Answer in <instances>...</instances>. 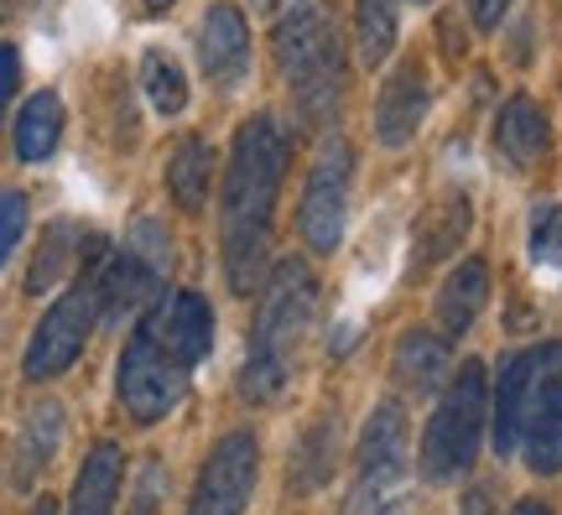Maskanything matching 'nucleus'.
I'll return each mask as SVG.
<instances>
[{
  "mask_svg": "<svg viewBox=\"0 0 562 515\" xmlns=\"http://www.w3.org/2000/svg\"><path fill=\"white\" fill-rule=\"evenodd\" d=\"M286 178V136L271 115H250L235 131L229 172H224V277L229 292H256L266 266V229Z\"/></svg>",
  "mask_w": 562,
  "mask_h": 515,
  "instance_id": "obj_1",
  "label": "nucleus"
},
{
  "mask_svg": "<svg viewBox=\"0 0 562 515\" xmlns=\"http://www.w3.org/2000/svg\"><path fill=\"white\" fill-rule=\"evenodd\" d=\"M313 307H318V281L302 260H281L266 277V298L250 328V359L240 370L245 401H277L286 391V380L297 370V349L307 328H313Z\"/></svg>",
  "mask_w": 562,
  "mask_h": 515,
  "instance_id": "obj_2",
  "label": "nucleus"
},
{
  "mask_svg": "<svg viewBox=\"0 0 562 515\" xmlns=\"http://www.w3.org/2000/svg\"><path fill=\"white\" fill-rule=\"evenodd\" d=\"M271 47H277V63L292 94H297V110L307 125H318L339 110L344 94V53L339 37H334V21L323 5L313 0H292L277 16V32H271Z\"/></svg>",
  "mask_w": 562,
  "mask_h": 515,
  "instance_id": "obj_3",
  "label": "nucleus"
},
{
  "mask_svg": "<svg viewBox=\"0 0 562 515\" xmlns=\"http://www.w3.org/2000/svg\"><path fill=\"white\" fill-rule=\"evenodd\" d=\"M484 406H490V380L484 365H463L459 376L448 380L438 412L422 433V479L448 484L463 479L480 458V437H484Z\"/></svg>",
  "mask_w": 562,
  "mask_h": 515,
  "instance_id": "obj_4",
  "label": "nucleus"
},
{
  "mask_svg": "<svg viewBox=\"0 0 562 515\" xmlns=\"http://www.w3.org/2000/svg\"><path fill=\"white\" fill-rule=\"evenodd\" d=\"M412 469H406V416L402 406H375L360 433V474L349 484L344 515H406Z\"/></svg>",
  "mask_w": 562,
  "mask_h": 515,
  "instance_id": "obj_5",
  "label": "nucleus"
},
{
  "mask_svg": "<svg viewBox=\"0 0 562 515\" xmlns=\"http://www.w3.org/2000/svg\"><path fill=\"white\" fill-rule=\"evenodd\" d=\"M167 266H172V245L161 235V224L157 219H140L121 250L104 260V266H94V292H100L104 323L146 313L157 302L161 281H167Z\"/></svg>",
  "mask_w": 562,
  "mask_h": 515,
  "instance_id": "obj_6",
  "label": "nucleus"
},
{
  "mask_svg": "<svg viewBox=\"0 0 562 515\" xmlns=\"http://www.w3.org/2000/svg\"><path fill=\"white\" fill-rule=\"evenodd\" d=\"M182 391H188V370L161 349V334H157V323H151V313H140L136 334L125 338V355H121L125 412L136 416L140 427H151V422H161V416L178 406Z\"/></svg>",
  "mask_w": 562,
  "mask_h": 515,
  "instance_id": "obj_7",
  "label": "nucleus"
},
{
  "mask_svg": "<svg viewBox=\"0 0 562 515\" xmlns=\"http://www.w3.org/2000/svg\"><path fill=\"white\" fill-rule=\"evenodd\" d=\"M94 266L100 260H89L83 266V281L68 292V298H58L47 313H42L37 334H32V344H26V359H21V370H26V380H53L63 376L74 359L83 355V344H89V334H94V323H100V292H94Z\"/></svg>",
  "mask_w": 562,
  "mask_h": 515,
  "instance_id": "obj_8",
  "label": "nucleus"
},
{
  "mask_svg": "<svg viewBox=\"0 0 562 515\" xmlns=\"http://www.w3.org/2000/svg\"><path fill=\"white\" fill-rule=\"evenodd\" d=\"M349 182H355V146L349 141H323L297 203V229L307 250H318V256L339 250L344 219H349Z\"/></svg>",
  "mask_w": 562,
  "mask_h": 515,
  "instance_id": "obj_9",
  "label": "nucleus"
},
{
  "mask_svg": "<svg viewBox=\"0 0 562 515\" xmlns=\"http://www.w3.org/2000/svg\"><path fill=\"white\" fill-rule=\"evenodd\" d=\"M256 474H261V448H256V437L224 433L220 443H214V454L203 458L193 500H188V515H245L250 490H256Z\"/></svg>",
  "mask_w": 562,
  "mask_h": 515,
  "instance_id": "obj_10",
  "label": "nucleus"
},
{
  "mask_svg": "<svg viewBox=\"0 0 562 515\" xmlns=\"http://www.w3.org/2000/svg\"><path fill=\"white\" fill-rule=\"evenodd\" d=\"M521 443L526 463L537 474H558L562 469V344H547V365L537 385H531V401H526Z\"/></svg>",
  "mask_w": 562,
  "mask_h": 515,
  "instance_id": "obj_11",
  "label": "nucleus"
},
{
  "mask_svg": "<svg viewBox=\"0 0 562 515\" xmlns=\"http://www.w3.org/2000/svg\"><path fill=\"white\" fill-rule=\"evenodd\" d=\"M199 63L203 79L220 89H235L250 74V21L240 5H209L199 26Z\"/></svg>",
  "mask_w": 562,
  "mask_h": 515,
  "instance_id": "obj_12",
  "label": "nucleus"
},
{
  "mask_svg": "<svg viewBox=\"0 0 562 515\" xmlns=\"http://www.w3.org/2000/svg\"><path fill=\"white\" fill-rule=\"evenodd\" d=\"M151 323H157V334H161V349L178 359L188 376L214 349V313H209V298H199V292H178V298H167L161 307H151Z\"/></svg>",
  "mask_w": 562,
  "mask_h": 515,
  "instance_id": "obj_13",
  "label": "nucleus"
},
{
  "mask_svg": "<svg viewBox=\"0 0 562 515\" xmlns=\"http://www.w3.org/2000/svg\"><path fill=\"white\" fill-rule=\"evenodd\" d=\"M100 250H104L100 235H89V229H83V224H74V219H58V224L42 235L37 256H32L26 292H32V298H42V292H47V287H58L68 271H83L89 260H100Z\"/></svg>",
  "mask_w": 562,
  "mask_h": 515,
  "instance_id": "obj_14",
  "label": "nucleus"
},
{
  "mask_svg": "<svg viewBox=\"0 0 562 515\" xmlns=\"http://www.w3.org/2000/svg\"><path fill=\"white\" fill-rule=\"evenodd\" d=\"M427 104H432L427 74H422L417 63L396 68L381 89V104H375V136H381V146H406V141L417 136V125L427 120Z\"/></svg>",
  "mask_w": 562,
  "mask_h": 515,
  "instance_id": "obj_15",
  "label": "nucleus"
},
{
  "mask_svg": "<svg viewBox=\"0 0 562 515\" xmlns=\"http://www.w3.org/2000/svg\"><path fill=\"white\" fill-rule=\"evenodd\" d=\"M547 365V344L542 349H526L501 370V385H495V454H516L521 448V422H526V401H531V385Z\"/></svg>",
  "mask_w": 562,
  "mask_h": 515,
  "instance_id": "obj_16",
  "label": "nucleus"
},
{
  "mask_svg": "<svg viewBox=\"0 0 562 515\" xmlns=\"http://www.w3.org/2000/svg\"><path fill=\"white\" fill-rule=\"evenodd\" d=\"M391 376H396V391L412 401H427L442 391V376H448V344L427 328H406L396 338V359H391Z\"/></svg>",
  "mask_w": 562,
  "mask_h": 515,
  "instance_id": "obj_17",
  "label": "nucleus"
},
{
  "mask_svg": "<svg viewBox=\"0 0 562 515\" xmlns=\"http://www.w3.org/2000/svg\"><path fill=\"white\" fill-rule=\"evenodd\" d=\"M484 302H490V260L484 256H469L459 260L448 281L438 287V323L448 338H463L474 328V317L484 313Z\"/></svg>",
  "mask_w": 562,
  "mask_h": 515,
  "instance_id": "obj_18",
  "label": "nucleus"
},
{
  "mask_svg": "<svg viewBox=\"0 0 562 515\" xmlns=\"http://www.w3.org/2000/svg\"><path fill=\"white\" fill-rule=\"evenodd\" d=\"M495 146H501V157L510 167H537L547 157V146H552V125H547L542 104L531 100V94H516V100H505L501 120H495Z\"/></svg>",
  "mask_w": 562,
  "mask_h": 515,
  "instance_id": "obj_19",
  "label": "nucleus"
},
{
  "mask_svg": "<svg viewBox=\"0 0 562 515\" xmlns=\"http://www.w3.org/2000/svg\"><path fill=\"white\" fill-rule=\"evenodd\" d=\"M121 484H125V454L115 443H100L89 448L79 469V484H74V505L68 515H115V500H121Z\"/></svg>",
  "mask_w": 562,
  "mask_h": 515,
  "instance_id": "obj_20",
  "label": "nucleus"
},
{
  "mask_svg": "<svg viewBox=\"0 0 562 515\" xmlns=\"http://www.w3.org/2000/svg\"><path fill=\"white\" fill-rule=\"evenodd\" d=\"M58 443H63V406L58 401H42V406L26 412L21 437H16V469H11V479H16L21 490L42 479V469H47L53 454H58Z\"/></svg>",
  "mask_w": 562,
  "mask_h": 515,
  "instance_id": "obj_21",
  "label": "nucleus"
},
{
  "mask_svg": "<svg viewBox=\"0 0 562 515\" xmlns=\"http://www.w3.org/2000/svg\"><path fill=\"white\" fill-rule=\"evenodd\" d=\"M167 188H172V203L182 214H199L209 203V188H214V146L203 136H182L172 161H167Z\"/></svg>",
  "mask_w": 562,
  "mask_h": 515,
  "instance_id": "obj_22",
  "label": "nucleus"
},
{
  "mask_svg": "<svg viewBox=\"0 0 562 515\" xmlns=\"http://www.w3.org/2000/svg\"><path fill=\"white\" fill-rule=\"evenodd\" d=\"M463 235H469V199H463V193H448V199L432 203L427 219L417 224V250H412V260H417V266H438L442 256L459 250Z\"/></svg>",
  "mask_w": 562,
  "mask_h": 515,
  "instance_id": "obj_23",
  "label": "nucleus"
},
{
  "mask_svg": "<svg viewBox=\"0 0 562 515\" xmlns=\"http://www.w3.org/2000/svg\"><path fill=\"white\" fill-rule=\"evenodd\" d=\"M58 136H63V100L53 89H42V94H32V100L21 104L16 157L21 161H47L58 152Z\"/></svg>",
  "mask_w": 562,
  "mask_h": 515,
  "instance_id": "obj_24",
  "label": "nucleus"
},
{
  "mask_svg": "<svg viewBox=\"0 0 562 515\" xmlns=\"http://www.w3.org/2000/svg\"><path fill=\"white\" fill-rule=\"evenodd\" d=\"M334 448H339V416L323 412L307 433H302L297 463H292V490L307 495V490H323L328 474H334Z\"/></svg>",
  "mask_w": 562,
  "mask_h": 515,
  "instance_id": "obj_25",
  "label": "nucleus"
},
{
  "mask_svg": "<svg viewBox=\"0 0 562 515\" xmlns=\"http://www.w3.org/2000/svg\"><path fill=\"white\" fill-rule=\"evenodd\" d=\"M396 0H355V42H360V68H381L396 47Z\"/></svg>",
  "mask_w": 562,
  "mask_h": 515,
  "instance_id": "obj_26",
  "label": "nucleus"
},
{
  "mask_svg": "<svg viewBox=\"0 0 562 515\" xmlns=\"http://www.w3.org/2000/svg\"><path fill=\"white\" fill-rule=\"evenodd\" d=\"M140 94L151 110L161 115H178L182 104H188V74L178 68L172 53H161V47H146L140 53Z\"/></svg>",
  "mask_w": 562,
  "mask_h": 515,
  "instance_id": "obj_27",
  "label": "nucleus"
},
{
  "mask_svg": "<svg viewBox=\"0 0 562 515\" xmlns=\"http://www.w3.org/2000/svg\"><path fill=\"white\" fill-rule=\"evenodd\" d=\"M531 260L562 266V203H542L531 214Z\"/></svg>",
  "mask_w": 562,
  "mask_h": 515,
  "instance_id": "obj_28",
  "label": "nucleus"
},
{
  "mask_svg": "<svg viewBox=\"0 0 562 515\" xmlns=\"http://www.w3.org/2000/svg\"><path fill=\"white\" fill-rule=\"evenodd\" d=\"M161 490H167V469L157 458L140 463V479H136V495H131V511L125 515H157L161 511Z\"/></svg>",
  "mask_w": 562,
  "mask_h": 515,
  "instance_id": "obj_29",
  "label": "nucleus"
},
{
  "mask_svg": "<svg viewBox=\"0 0 562 515\" xmlns=\"http://www.w3.org/2000/svg\"><path fill=\"white\" fill-rule=\"evenodd\" d=\"M21 229H26V199L21 193H0V266L16 250Z\"/></svg>",
  "mask_w": 562,
  "mask_h": 515,
  "instance_id": "obj_30",
  "label": "nucleus"
},
{
  "mask_svg": "<svg viewBox=\"0 0 562 515\" xmlns=\"http://www.w3.org/2000/svg\"><path fill=\"white\" fill-rule=\"evenodd\" d=\"M16 83H21V58L11 42H0V115H5V104L16 94Z\"/></svg>",
  "mask_w": 562,
  "mask_h": 515,
  "instance_id": "obj_31",
  "label": "nucleus"
},
{
  "mask_svg": "<svg viewBox=\"0 0 562 515\" xmlns=\"http://www.w3.org/2000/svg\"><path fill=\"white\" fill-rule=\"evenodd\" d=\"M505 11H510V0H469V16H474L480 32H495L505 21Z\"/></svg>",
  "mask_w": 562,
  "mask_h": 515,
  "instance_id": "obj_32",
  "label": "nucleus"
},
{
  "mask_svg": "<svg viewBox=\"0 0 562 515\" xmlns=\"http://www.w3.org/2000/svg\"><path fill=\"white\" fill-rule=\"evenodd\" d=\"M510 515H547V505H542V500H521Z\"/></svg>",
  "mask_w": 562,
  "mask_h": 515,
  "instance_id": "obj_33",
  "label": "nucleus"
},
{
  "mask_svg": "<svg viewBox=\"0 0 562 515\" xmlns=\"http://www.w3.org/2000/svg\"><path fill=\"white\" fill-rule=\"evenodd\" d=\"M256 5H261V11H271V16H281V11H286L292 0H256Z\"/></svg>",
  "mask_w": 562,
  "mask_h": 515,
  "instance_id": "obj_34",
  "label": "nucleus"
},
{
  "mask_svg": "<svg viewBox=\"0 0 562 515\" xmlns=\"http://www.w3.org/2000/svg\"><path fill=\"white\" fill-rule=\"evenodd\" d=\"M32 515H58V500H37V505H32Z\"/></svg>",
  "mask_w": 562,
  "mask_h": 515,
  "instance_id": "obj_35",
  "label": "nucleus"
},
{
  "mask_svg": "<svg viewBox=\"0 0 562 515\" xmlns=\"http://www.w3.org/2000/svg\"><path fill=\"white\" fill-rule=\"evenodd\" d=\"M167 5H178V0H146V11H167Z\"/></svg>",
  "mask_w": 562,
  "mask_h": 515,
  "instance_id": "obj_36",
  "label": "nucleus"
},
{
  "mask_svg": "<svg viewBox=\"0 0 562 515\" xmlns=\"http://www.w3.org/2000/svg\"><path fill=\"white\" fill-rule=\"evenodd\" d=\"M412 5H427V0H412Z\"/></svg>",
  "mask_w": 562,
  "mask_h": 515,
  "instance_id": "obj_37",
  "label": "nucleus"
}]
</instances>
